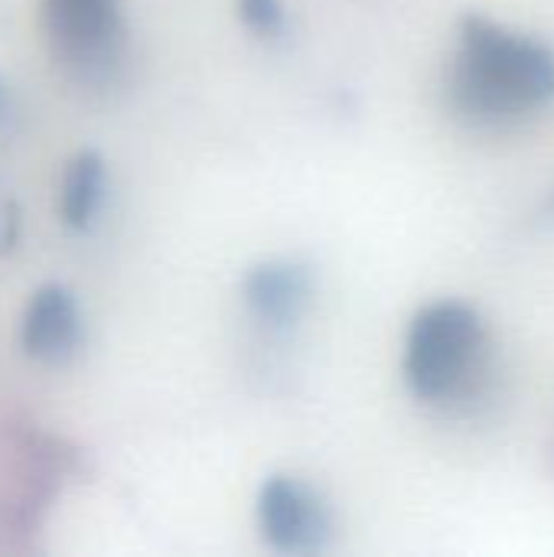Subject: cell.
<instances>
[{"instance_id":"6da1fadb","label":"cell","mask_w":554,"mask_h":557,"mask_svg":"<svg viewBox=\"0 0 554 557\" xmlns=\"http://www.w3.org/2000/svg\"><path fill=\"white\" fill-rule=\"evenodd\" d=\"M447 95L454 111L470 124H516L554 98V52L487 16H467Z\"/></svg>"},{"instance_id":"7a4b0ae2","label":"cell","mask_w":554,"mask_h":557,"mask_svg":"<svg viewBox=\"0 0 554 557\" xmlns=\"http://www.w3.org/2000/svg\"><path fill=\"white\" fill-rule=\"evenodd\" d=\"M487 333L467 304L441 300L421 310L405 343V382L421 401L464 395L480 372Z\"/></svg>"},{"instance_id":"3957f363","label":"cell","mask_w":554,"mask_h":557,"mask_svg":"<svg viewBox=\"0 0 554 557\" xmlns=\"http://www.w3.org/2000/svg\"><path fill=\"white\" fill-rule=\"evenodd\" d=\"M258 529L274 552L310 555L330 539V512L304 483L271 476L258 493Z\"/></svg>"},{"instance_id":"277c9868","label":"cell","mask_w":554,"mask_h":557,"mask_svg":"<svg viewBox=\"0 0 554 557\" xmlns=\"http://www.w3.org/2000/svg\"><path fill=\"white\" fill-rule=\"evenodd\" d=\"M42 23L69 55L104 59L118 36V0H42Z\"/></svg>"},{"instance_id":"5b68a950","label":"cell","mask_w":554,"mask_h":557,"mask_svg":"<svg viewBox=\"0 0 554 557\" xmlns=\"http://www.w3.org/2000/svg\"><path fill=\"white\" fill-rule=\"evenodd\" d=\"M82 320L72 294L59 284H49L33 294L23 323H20V346L33 359L59 362L78 346Z\"/></svg>"},{"instance_id":"8992f818","label":"cell","mask_w":554,"mask_h":557,"mask_svg":"<svg viewBox=\"0 0 554 557\" xmlns=\"http://www.w3.org/2000/svg\"><path fill=\"white\" fill-rule=\"evenodd\" d=\"M307 274L294 264H261L245 281V300L251 313L271 326L294 323L307 307Z\"/></svg>"},{"instance_id":"52a82bcc","label":"cell","mask_w":554,"mask_h":557,"mask_svg":"<svg viewBox=\"0 0 554 557\" xmlns=\"http://www.w3.org/2000/svg\"><path fill=\"white\" fill-rule=\"evenodd\" d=\"M104 189V163L95 150H82L69 160L62 173L59 212L69 228H88Z\"/></svg>"},{"instance_id":"ba28073f","label":"cell","mask_w":554,"mask_h":557,"mask_svg":"<svg viewBox=\"0 0 554 557\" xmlns=\"http://www.w3.org/2000/svg\"><path fill=\"white\" fill-rule=\"evenodd\" d=\"M238 13L255 33H264V36H271L284 26L281 0H238Z\"/></svg>"},{"instance_id":"9c48e42d","label":"cell","mask_w":554,"mask_h":557,"mask_svg":"<svg viewBox=\"0 0 554 557\" xmlns=\"http://www.w3.org/2000/svg\"><path fill=\"white\" fill-rule=\"evenodd\" d=\"M16 235H20V209L13 202H3L0 206V255L16 245Z\"/></svg>"},{"instance_id":"30bf717a","label":"cell","mask_w":554,"mask_h":557,"mask_svg":"<svg viewBox=\"0 0 554 557\" xmlns=\"http://www.w3.org/2000/svg\"><path fill=\"white\" fill-rule=\"evenodd\" d=\"M7 111H10V98H7V88H3V82H0V124L7 121Z\"/></svg>"}]
</instances>
